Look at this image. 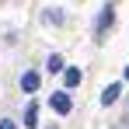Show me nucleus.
<instances>
[{
    "label": "nucleus",
    "mask_w": 129,
    "mask_h": 129,
    "mask_svg": "<svg viewBox=\"0 0 129 129\" xmlns=\"http://www.w3.org/2000/svg\"><path fill=\"white\" fill-rule=\"evenodd\" d=\"M24 126L28 129L39 126V105H35V101H28V108H24Z\"/></svg>",
    "instance_id": "7ed1b4c3"
},
{
    "label": "nucleus",
    "mask_w": 129,
    "mask_h": 129,
    "mask_svg": "<svg viewBox=\"0 0 129 129\" xmlns=\"http://www.w3.org/2000/svg\"><path fill=\"white\" fill-rule=\"evenodd\" d=\"M21 87L28 91V94H31V91H39V73H35V70H28V73L21 77Z\"/></svg>",
    "instance_id": "20e7f679"
},
{
    "label": "nucleus",
    "mask_w": 129,
    "mask_h": 129,
    "mask_svg": "<svg viewBox=\"0 0 129 129\" xmlns=\"http://www.w3.org/2000/svg\"><path fill=\"white\" fill-rule=\"evenodd\" d=\"M49 105H52V112H59V115H70L73 101H70V94H66V91H59V94H52V98H49Z\"/></svg>",
    "instance_id": "f257e3e1"
},
{
    "label": "nucleus",
    "mask_w": 129,
    "mask_h": 129,
    "mask_svg": "<svg viewBox=\"0 0 129 129\" xmlns=\"http://www.w3.org/2000/svg\"><path fill=\"white\" fill-rule=\"evenodd\" d=\"M122 122H126V126H129V115H126V119H122Z\"/></svg>",
    "instance_id": "1a4fd4ad"
},
{
    "label": "nucleus",
    "mask_w": 129,
    "mask_h": 129,
    "mask_svg": "<svg viewBox=\"0 0 129 129\" xmlns=\"http://www.w3.org/2000/svg\"><path fill=\"white\" fill-rule=\"evenodd\" d=\"M112 21H115V14H112V7H105V14L98 18V31H105V28H108Z\"/></svg>",
    "instance_id": "423d86ee"
},
{
    "label": "nucleus",
    "mask_w": 129,
    "mask_h": 129,
    "mask_svg": "<svg viewBox=\"0 0 129 129\" xmlns=\"http://www.w3.org/2000/svg\"><path fill=\"white\" fill-rule=\"evenodd\" d=\"M0 129H18V126H14L11 119H4V122H0Z\"/></svg>",
    "instance_id": "6e6552de"
},
{
    "label": "nucleus",
    "mask_w": 129,
    "mask_h": 129,
    "mask_svg": "<svg viewBox=\"0 0 129 129\" xmlns=\"http://www.w3.org/2000/svg\"><path fill=\"white\" fill-rule=\"evenodd\" d=\"M126 80H129V66H126Z\"/></svg>",
    "instance_id": "9d476101"
},
{
    "label": "nucleus",
    "mask_w": 129,
    "mask_h": 129,
    "mask_svg": "<svg viewBox=\"0 0 129 129\" xmlns=\"http://www.w3.org/2000/svg\"><path fill=\"white\" fill-rule=\"evenodd\" d=\"M119 94H122V84H108L105 91H101V105H115Z\"/></svg>",
    "instance_id": "f03ea898"
},
{
    "label": "nucleus",
    "mask_w": 129,
    "mask_h": 129,
    "mask_svg": "<svg viewBox=\"0 0 129 129\" xmlns=\"http://www.w3.org/2000/svg\"><path fill=\"white\" fill-rule=\"evenodd\" d=\"M63 80H66V87H77V84H80V70H77V66H66Z\"/></svg>",
    "instance_id": "39448f33"
},
{
    "label": "nucleus",
    "mask_w": 129,
    "mask_h": 129,
    "mask_svg": "<svg viewBox=\"0 0 129 129\" xmlns=\"http://www.w3.org/2000/svg\"><path fill=\"white\" fill-rule=\"evenodd\" d=\"M45 66H49V73H59V70H63V56H56V52H52Z\"/></svg>",
    "instance_id": "0eeeda50"
}]
</instances>
